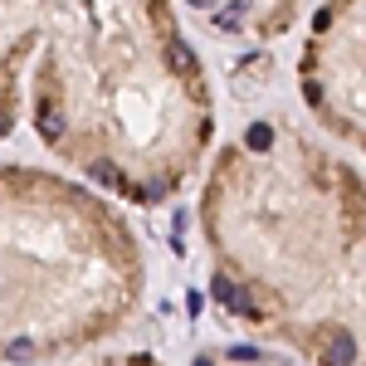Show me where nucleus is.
Returning a JSON list of instances; mask_svg holds the SVG:
<instances>
[{
	"label": "nucleus",
	"mask_w": 366,
	"mask_h": 366,
	"mask_svg": "<svg viewBox=\"0 0 366 366\" xmlns=\"http://www.w3.org/2000/svg\"><path fill=\"white\" fill-rule=\"evenodd\" d=\"M200 229L244 288L239 327L312 362H366V186L347 162L259 117L215 157Z\"/></svg>",
	"instance_id": "obj_1"
},
{
	"label": "nucleus",
	"mask_w": 366,
	"mask_h": 366,
	"mask_svg": "<svg viewBox=\"0 0 366 366\" xmlns=\"http://www.w3.org/2000/svg\"><path fill=\"white\" fill-rule=\"evenodd\" d=\"M147 259L103 196L54 171L0 167V362H59L117 337Z\"/></svg>",
	"instance_id": "obj_2"
},
{
	"label": "nucleus",
	"mask_w": 366,
	"mask_h": 366,
	"mask_svg": "<svg viewBox=\"0 0 366 366\" xmlns=\"http://www.w3.org/2000/svg\"><path fill=\"white\" fill-rule=\"evenodd\" d=\"M298 88L312 117L366 152V0H327L312 15L298 59Z\"/></svg>",
	"instance_id": "obj_3"
},
{
	"label": "nucleus",
	"mask_w": 366,
	"mask_h": 366,
	"mask_svg": "<svg viewBox=\"0 0 366 366\" xmlns=\"http://www.w3.org/2000/svg\"><path fill=\"white\" fill-rule=\"evenodd\" d=\"M171 249L186 254V210H176V220H171Z\"/></svg>",
	"instance_id": "obj_4"
},
{
	"label": "nucleus",
	"mask_w": 366,
	"mask_h": 366,
	"mask_svg": "<svg viewBox=\"0 0 366 366\" xmlns=\"http://www.w3.org/2000/svg\"><path fill=\"white\" fill-rule=\"evenodd\" d=\"M186 10H215V0H186Z\"/></svg>",
	"instance_id": "obj_5"
}]
</instances>
